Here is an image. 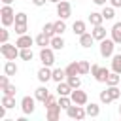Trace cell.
Returning a JSON list of instances; mask_svg holds the SVG:
<instances>
[{
	"label": "cell",
	"mask_w": 121,
	"mask_h": 121,
	"mask_svg": "<svg viewBox=\"0 0 121 121\" xmlns=\"http://www.w3.org/2000/svg\"><path fill=\"white\" fill-rule=\"evenodd\" d=\"M19 51H21V49H19L15 43H8V42H6V43L0 45V53H2V57H4L6 60H15V59L19 57Z\"/></svg>",
	"instance_id": "1"
},
{
	"label": "cell",
	"mask_w": 121,
	"mask_h": 121,
	"mask_svg": "<svg viewBox=\"0 0 121 121\" xmlns=\"http://www.w3.org/2000/svg\"><path fill=\"white\" fill-rule=\"evenodd\" d=\"M0 15H2V25H4V26L15 25V11H13L11 4H4L2 9H0Z\"/></svg>",
	"instance_id": "2"
},
{
	"label": "cell",
	"mask_w": 121,
	"mask_h": 121,
	"mask_svg": "<svg viewBox=\"0 0 121 121\" xmlns=\"http://www.w3.org/2000/svg\"><path fill=\"white\" fill-rule=\"evenodd\" d=\"M115 42L112 40V38H104L102 42H100V57H104V59H110V57H113V49H115Z\"/></svg>",
	"instance_id": "3"
},
{
	"label": "cell",
	"mask_w": 121,
	"mask_h": 121,
	"mask_svg": "<svg viewBox=\"0 0 121 121\" xmlns=\"http://www.w3.org/2000/svg\"><path fill=\"white\" fill-rule=\"evenodd\" d=\"M66 115L70 119H85L87 117V112H85V106H79V104H72L66 108Z\"/></svg>",
	"instance_id": "4"
},
{
	"label": "cell",
	"mask_w": 121,
	"mask_h": 121,
	"mask_svg": "<svg viewBox=\"0 0 121 121\" xmlns=\"http://www.w3.org/2000/svg\"><path fill=\"white\" fill-rule=\"evenodd\" d=\"M53 51H55L53 47H42L40 49V60H42V64H45V66H53L55 64V53Z\"/></svg>",
	"instance_id": "5"
},
{
	"label": "cell",
	"mask_w": 121,
	"mask_h": 121,
	"mask_svg": "<svg viewBox=\"0 0 121 121\" xmlns=\"http://www.w3.org/2000/svg\"><path fill=\"white\" fill-rule=\"evenodd\" d=\"M34 110H36V96H23L21 98V112L25 115H28Z\"/></svg>",
	"instance_id": "6"
},
{
	"label": "cell",
	"mask_w": 121,
	"mask_h": 121,
	"mask_svg": "<svg viewBox=\"0 0 121 121\" xmlns=\"http://www.w3.org/2000/svg\"><path fill=\"white\" fill-rule=\"evenodd\" d=\"M57 15H59L60 19H68V17L72 15V6H70L68 0H60V2L57 4Z\"/></svg>",
	"instance_id": "7"
},
{
	"label": "cell",
	"mask_w": 121,
	"mask_h": 121,
	"mask_svg": "<svg viewBox=\"0 0 121 121\" xmlns=\"http://www.w3.org/2000/svg\"><path fill=\"white\" fill-rule=\"evenodd\" d=\"M70 98H72V102H74V104H79V106H85V104L89 102L87 93H85V91H79V89H74V91H72V95H70Z\"/></svg>",
	"instance_id": "8"
},
{
	"label": "cell",
	"mask_w": 121,
	"mask_h": 121,
	"mask_svg": "<svg viewBox=\"0 0 121 121\" xmlns=\"http://www.w3.org/2000/svg\"><path fill=\"white\" fill-rule=\"evenodd\" d=\"M36 76H38V79H40L42 83H47L49 79H53V70H51L49 66H45V64H43V66L38 70V74H36Z\"/></svg>",
	"instance_id": "9"
},
{
	"label": "cell",
	"mask_w": 121,
	"mask_h": 121,
	"mask_svg": "<svg viewBox=\"0 0 121 121\" xmlns=\"http://www.w3.org/2000/svg\"><path fill=\"white\" fill-rule=\"evenodd\" d=\"M32 43H36V40H34V38H30L28 34H21V36L15 40V45H17L19 49H23V47H30Z\"/></svg>",
	"instance_id": "10"
},
{
	"label": "cell",
	"mask_w": 121,
	"mask_h": 121,
	"mask_svg": "<svg viewBox=\"0 0 121 121\" xmlns=\"http://www.w3.org/2000/svg\"><path fill=\"white\" fill-rule=\"evenodd\" d=\"M49 95H51V93H49V89H47L45 85H40V87L34 91V96H36V100H40L42 104H43V102L49 98Z\"/></svg>",
	"instance_id": "11"
},
{
	"label": "cell",
	"mask_w": 121,
	"mask_h": 121,
	"mask_svg": "<svg viewBox=\"0 0 121 121\" xmlns=\"http://www.w3.org/2000/svg\"><path fill=\"white\" fill-rule=\"evenodd\" d=\"M72 91H74V89L68 85V81H60V83H57V95H59V96H70Z\"/></svg>",
	"instance_id": "12"
},
{
	"label": "cell",
	"mask_w": 121,
	"mask_h": 121,
	"mask_svg": "<svg viewBox=\"0 0 121 121\" xmlns=\"http://www.w3.org/2000/svg\"><path fill=\"white\" fill-rule=\"evenodd\" d=\"M85 112H87V117H98L100 115V106L96 102H87L85 104Z\"/></svg>",
	"instance_id": "13"
},
{
	"label": "cell",
	"mask_w": 121,
	"mask_h": 121,
	"mask_svg": "<svg viewBox=\"0 0 121 121\" xmlns=\"http://www.w3.org/2000/svg\"><path fill=\"white\" fill-rule=\"evenodd\" d=\"M34 40H36V45H40V47H47V45H51V36H47L45 32H40Z\"/></svg>",
	"instance_id": "14"
},
{
	"label": "cell",
	"mask_w": 121,
	"mask_h": 121,
	"mask_svg": "<svg viewBox=\"0 0 121 121\" xmlns=\"http://www.w3.org/2000/svg\"><path fill=\"white\" fill-rule=\"evenodd\" d=\"M93 42H95V36H93L91 32H85V34H81V36H79V45H81V47H85V49H87V47H91V45H93Z\"/></svg>",
	"instance_id": "15"
},
{
	"label": "cell",
	"mask_w": 121,
	"mask_h": 121,
	"mask_svg": "<svg viewBox=\"0 0 121 121\" xmlns=\"http://www.w3.org/2000/svg\"><path fill=\"white\" fill-rule=\"evenodd\" d=\"M112 40L117 43V45H121V23H113V26H112Z\"/></svg>",
	"instance_id": "16"
},
{
	"label": "cell",
	"mask_w": 121,
	"mask_h": 121,
	"mask_svg": "<svg viewBox=\"0 0 121 121\" xmlns=\"http://www.w3.org/2000/svg\"><path fill=\"white\" fill-rule=\"evenodd\" d=\"M66 45V42H64V38L60 36V34H55L53 38H51V47L55 49V51H59V49H62Z\"/></svg>",
	"instance_id": "17"
},
{
	"label": "cell",
	"mask_w": 121,
	"mask_h": 121,
	"mask_svg": "<svg viewBox=\"0 0 121 121\" xmlns=\"http://www.w3.org/2000/svg\"><path fill=\"white\" fill-rule=\"evenodd\" d=\"M108 76H110V70H108L106 66H100V68H98V72H96V74H95L93 78H95L96 81H100V83H106Z\"/></svg>",
	"instance_id": "18"
},
{
	"label": "cell",
	"mask_w": 121,
	"mask_h": 121,
	"mask_svg": "<svg viewBox=\"0 0 121 121\" xmlns=\"http://www.w3.org/2000/svg\"><path fill=\"white\" fill-rule=\"evenodd\" d=\"M102 21H106L102 13H98V11H91V13H89V23H91L93 26H96V25H102Z\"/></svg>",
	"instance_id": "19"
},
{
	"label": "cell",
	"mask_w": 121,
	"mask_h": 121,
	"mask_svg": "<svg viewBox=\"0 0 121 121\" xmlns=\"http://www.w3.org/2000/svg\"><path fill=\"white\" fill-rule=\"evenodd\" d=\"M72 30H74V34H78V36L85 34V32H87V25H85V21H74Z\"/></svg>",
	"instance_id": "20"
},
{
	"label": "cell",
	"mask_w": 121,
	"mask_h": 121,
	"mask_svg": "<svg viewBox=\"0 0 121 121\" xmlns=\"http://www.w3.org/2000/svg\"><path fill=\"white\" fill-rule=\"evenodd\" d=\"M91 34L95 36V40H98V42H102L104 38H106V28L102 26V25H96L93 30H91Z\"/></svg>",
	"instance_id": "21"
},
{
	"label": "cell",
	"mask_w": 121,
	"mask_h": 121,
	"mask_svg": "<svg viewBox=\"0 0 121 121\" xmlns=\"http://www.w3.org/2000/svg\"><path fill=\"white\" fill-rule=\"evenodd\" d=\"M17 72H19V68H17L15 60H6V64H4V74H8V76H15Z\"/></svg>",
	"instance_id": "22"
},
{
	"label": "cell",
	"mask_w": 121,
	"mask_h": 121,
	"mask_svg": "<svg viewBox=\"0 0 121 121\" xmlns=\"http://www.w3.org/2000/svg\"><path fill=\"white\" fill-rule=\"evenodd\" d=\"M64 70H66V76H79V62L78 60H72Z\"/></svg>",
	"instance_id": "23"
},
{
	"label": "cell",
	"mask_w": 121,
	"mask_h": 121,
	"mask_svg": "<svg viewBox=\"0 0 121 121\" xmlns=\"http://www.w3.org/2000/svg\"><path fill=\"white\" fill-rule=\"evenodd\" d=\"M102 15H104V19L106 21H110V19H113L115 17V8L110 4V6H102V11H100Z\"/></svg>",
	"instance_id": "24"
},
{
	"label": "cell",
	"mask_w": 121,
	"mask_h": 121,
	"mask_svg": "<svg viewBox=\"0 0 121 121\" xmlns=\"http://www.w3.org/2000/svg\"><path fill=\"white\" fill-rule=\"evenodd\" d=\"M64 78H66V70H64V68H55V70H53V81H55V83L64 81Z\"/></svg>",
	"instance_id": "25"
},
{
	"label": "cell",
	"mask_w": 121,
	"mask_h": 121,
	"mask_svg": "<svg viewBox=\"0 0 121 121\" xmlns=\"http://www.w3.org/2000/svg\"><path fill=\"white\" fill-rule=\"evenodd\" d=\"M121 83V74H117V72H110V76H108V79H106V85H119Z\"/></svg>",
	"instance_id": "26"
},
{
	"label": "cell",
	"mask_w": 121,
	"mask_h": 121,
	"mask_svg": "<svg viewBox=\"0 0 121 121\" xmlns=\"http://www.w3.org/2000/svg\"><path fill=\"white\" fill-rule=\"evenodd\" d=\"M53 28H55V34H64V30H66V23H64V19H60L59 17V21H55L53 23Z\"/></svg>",
	"instance_id": "27"
},
{
	"label": "cell",
	"mask_w": 121,
	"mask_h": 121,
	"mask_svg": "<svg viewBox=\"0 0 121 121\" xmlns=\"http://www.w3.org/2000/svg\"><path fill=\"white\" fill-rule=\"evenodd\" d=\"M112 70L117 72V74H121V53H117V55L112 57Z\"/></svg>",
	"instance_id": "28"
},
{
	"label": "cell",
	"mask_w": 121,
	"mask_h": 121,
	"mask_svg": "<svg viewBox=\"0 0 121 121\" xmlns=\"http://www.w3.org/2000/svg\"><path fill=\"white\" fill-rule=\"evenodd\" d=\"M66 81H68V85H70L72 89H79V87H81V79H79L78 76H66Z\"/></svg>",
	"instance_id": "29"
},
{
	"label": "cell",
	"mask_w": 121,
	"mask_h": 121,
	"mask_svg": "<svg viewBox=\"0 0 121 121\" xmlns=\"http://www.w3.org/2000/svg\"><path fill=\"white\" fill-rule=\"evenodd\" d=\"M98 98H100V102H102V104H110V102H113V96L110 95V91H108V89H104V91H100V95H98Z\"/></svg>",
	"instance_id": "30"
},
{
	"label": "cell",
	"mask_w": 121,
	"mask_h": 121,
	"mask_svg": "<svg viewBox=\"0 0 121 121\" xmlns=\"http://www.w3.org/2000/svg\"><path fill=\"white\" fill-rule=\"evenodd\" d=\"M19 57H21L23 60H32L34 53H32V49H30V47H23V49L19 51Z\"/></svg>",
	"instance_id": "31"
},
{
	"label": "cell",
	"mask_w": 121,
	"mask_h": 121,
	"mask_svg": "<svg viewBox=\"0 0 121 121\" xmlns=\"http://www.w3.org/2000/svg\"><path fill=\"white\" fill-rule=\"evenodd\" d=\"M2 104L8 108V110H11V108H15V96H9V95H4L2 96Z\"/></svg>",
	"instance_id": "32"
},
{
	"label": "cell",
	"mask_w": 121,
	"mask_h": 121,
	"mask_svg": "<svg viewBox=\"0 0 121 121\" xmlns=\"http://www.w3.org/2000/svg\"><path fill=\"white\" fill-rule=\"evenodd\" d=\"M78 62H79V76H85V74L91 72V64H89V60H78Z\"/></svg>",
	"instance_id": "33"
},
{
	"label": "cell",
	"mask_w": 121,
	"mask_h": 121,
	"mask_svg": "<svg viewBox=\"0 0 121 121\" xmlns=\"http://www.w3.org/2000/svg\"><path fill=\"white\" fill-rule=\"evenodd\" d=\"M108 91H110V95L113 96V100H119V98H121V89H119L117 85H108Z\"/></svg>",
	"instance_id": "34"
},
{
	"label": "cell",
	"mask_w": 121,
	"mask_h": 121,
	"mask_svg": "<svg viewBox=\"0 0 121 121\" xmlns=\"http://www.w3.org/2000/svg\"><path fill=\"white\" fill-rule=\"evenodd\" d=\"M74 102H72V98L70 96H59V106L62 108V110H66L68 106H72Z\"/></svg>",
	"instance_id": "35"
},
{
	"label": "cell",
	"mask_w": 121,
	"mask_h": 121,
	"mask_svg": "<svg viewBox=\"0 0 121 121\" xmlns=\"http://www.w3.org/2000/svg\"><path fill=\"white\" fill-rule=\"evenodd\" d=\"M42 32H45L47 36H51V38H53V36H55V28H53V23H45V25H43V28H42Z\"/></svg>",
	"instance_id": "36"
},
{
	"label": "cell",
	"mask_w": 121,
	"mask_h": 121,
	"mask_svg": "<svg viewBox=\"0 0 121 121\" xmlns=\"http://www.w3.org/2000/svg\"><path fill=\"white\" fill-rule=\"evenodd\" d=\"M15 34H26V23H15Z\"/></svg>",
	"instance_id": "37"
},
{
	"label": "cell",
	"mask_w": 121,
	"mask_h": 121,
	"mask_svg": "<svg viewBox=\"0 0 121 121\" xmlns=\"http://www.w3.org/2000/svg\"><path fill=\"white\" fill-rule=\"evenodd\" d=\"M8 85H9V76H8V74L0 76V91H4Z\"/></svg>",
	"instance_id": "38"
},
{
	"label": "cell",
	"mask_w": 121,
	"mask_h": 121,
	"mask_svg": "<svg viewBox=\"0 0 121 121\" xmlns=\"http://www.w3.org/2000/svg\"><path fill=\"white\" fill-rule=\"evenodd\" d=\"M26 21H28V17H26V13H25V11L15 13V23H26Z\"/></svg>",
	"instance_id": "39"
},
{
	"label": "cell",
	"mask_w": 121,
	"mask_h": 121,
	"mask_svg": "<svg viewBox=\"0 0 121 121\" xmlns=\"http://www.w3.org/2000/svg\"><path fill=\"white\" fill-rule=\"evenodd\" d=\"M8 38H9V32H8V26H4V28L0 30V43H6Z\"/></svg>",
	"instance_id": "40"
},
{
	"label": "cell",
	"mask_w": 121,
	"mask_h": 121,
	"mask_svg": "<svg viewBox=\"0 0 121 121\" xmlns=\"http://www.w3.org/2000/svg\"><path fill=\"white\" fill-rule=\"evenodd\" d=\"M2 93H4V95H9V96H15V93H17V87L9 83V85H8V87H6V89H4Z\"/></svg>",
	"instance_id": "41"
},
{
	"label": "cell",
	"mask_w": 121,
	"mask_h": 121,
	"mask_svg": "<svg viewBox=\"0 0 121 121\" xmlns=\"http://www.w3.org/2000/svg\"><path fill=\"white\" fill-rule=\"evenodd\" d=\"M45 2H49V0H32V4H34L36 8H42V6H45Z\"/></svg>",
	"instance_id": "42"
},
{
	"label": "cell",
	"mask_w": 121,
	"mask_h": 121,
	"mask_svg": "<svg viewBox=\"0 0 121 121\" xmlns=\"http://www.w3.org/2000/svg\"><path fill=\"white\" fill-rule=\"evenodd\" d=\"M98 68H100V64H91V76H95L98 72Z\"/></svg>",
	"instance_id": "43"
},
{
	"label": "cell",
	"mask_w": 121,
	"mask_h": 121,
	"mask_svg": "<svg viewBox=\"0 0 121 121\" xmlns=\"http://www.w3.org/2000/svg\"><path fill=\"white\" fill-rule=\"evenodd\" d=\"M110 4H112L113 8H121V0H110Z\"/></svg>",
	"instance_id": "44"
},
{
	"label": "cell",
	"mask_w": 121,
	"mask_h": 121,
	"mask_svg": "<svg viewBox=\"0 0 121 121\" xmlns=\"http://www.w3.org/2000/svg\"><path fill=\"white\" fill-rule=\"evenodd\" d=\"M96 6H106V0H93Z\"/></svg>",
	"instance_id": "45"
},
{
	"label": "cell",
	"mask_w": 121,
	"mask_h": 121,
	"mask_svg": "<svg viewBox=\"0 0 121 121\" xmlns=\"http://www.w3.org/2000/svg\"><path fill=\"white\" fill-rule=\"evenodd\" d=\"M13 0H2V4H11Z\"/></svg>",
	"instance_id": "46"
},
{
	"label": "cell",
	"mask_w": 121,
	"mask_h": 121,
	"mask_svg": "<svg viewBox=\"0 0 121 121\" xmlns=\"http://www.w3.org/2000/svg\"><path fill=\"white\" fill-rule=\"evenodd\" d=\"M49 2H53V4H59V2H60V0H49Z\"/></svg>",
	"instance_id": "47"
},
{
	"label": "cell",
	"mask_w": 121,
	"mask_h": 121,
	"mask_svg": "<svg viewBox=\"0 0 121 121\" xmlns=\"http://www.w3.org/2000/svg\"><path fill=\"white\" fill-rule=\"evenodd\" d=\"M119 117H121V104H119Z\"/></svg>",
	"instance_id": "48"
},
{
	"label": "cell",
	"mask_w": 121,
	"mask_h": 121,
	"mask_svg": "<svg viewBox=\"0 0 121 121\" xmlns=\"http://www.w3.org/2000/svg\"><path fill=\"white\" fill-rule=\"evenodd\" d=\"M119 53H121V45H119Z\"/></svg>",
	"instance_id": "49"
}]
</instances>
